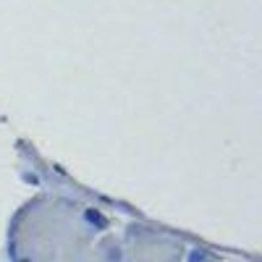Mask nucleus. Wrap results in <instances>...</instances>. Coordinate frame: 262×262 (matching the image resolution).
Segmentation results:
<instances>
[{
    "label": "nucleus",
    "mask_w": 262,
    "mask_h": 262,
    "mask_svg": "<svg viewBox=\"0 0 262 262\" xmlns=\"http://www.w3.org/2000/svg\"><path fill=\"white\" fill-rule=\"evenodd\" d=\"M18 262H29V260H18Z\"/></svg>",
    "instance_id": "obj_1"
}]
</instances>
